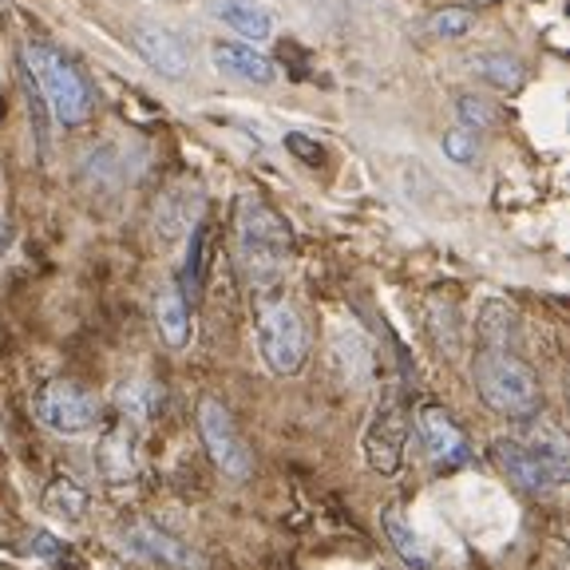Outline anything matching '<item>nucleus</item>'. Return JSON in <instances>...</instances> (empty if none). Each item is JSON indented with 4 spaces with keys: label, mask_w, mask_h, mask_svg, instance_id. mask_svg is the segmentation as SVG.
I'll return each mask as SVG.
<instances>
[{
    "label": "nucleus",
    "mask_w": 570,
    "mask_h": 570,
    "mask_svg": "<svg viewBox=\"0 0 570 570\" xmlns=\"http://www.w3.org/2000/svg\"><path fill=\"white\" fill-rule=\"evenodd\" d=\"M0 238H4V230H0Z\"/></svg>",
    "instance_id": "nucleus-32"
},
{
    "label": "nucleus",
    "mask_w": 570,
    "mask_h": 570,
    "mask_svg": "<svg viewBox=\"0 0 570 570\" xmlns=\"http://www.w3.org/2000/svg\"><path fill=\"white\" fill-rule=\"evenodd\" d=\"M20 63L28 68V76L36 80L40 96L48 104V116L60 127H80L88 124L91 107H96V88L83 76V68L71 56H63L60 48L45 45V40H28L20 48Z\"/></svg>",
    "instance_id": "nucleus-2"
},
{
    "label": "nucleus",
    "mask_w": 570,
    "mask_h": 570,
    "mask_svg": "<svg viewBox=\"0 0 570 570\" xmlns=\"http://www.w3.org/2000/svg\"><path fill=\"white\" fill-rule=\"evenodd\" d=\"M428 36H436V40H463V36L475 28V12L472 9H440L424 20Z\"/></svg>",
    "instance_id": "nucleus-24"
},
{
    "label": "nucleus",
    "mask_w": 570,
    "mask_h": 570,
    "mask_svg": "<svg viewBox=\"0 0 570 570\" xmlns=\"http://www.w3.org/2000/svg\"><path fill=\"white\" fill-rule=\"evenodd\" d=\"M214 17L246 40H269L274 36V17L262 9L258 0H214Z\"/></svg>",
    "instance_id": "nucleus-18"
},
{
    "label": "nucleus",
    "mask_w": 570,
    "mask_h": 570,
    "mask_svg": "<svg viewBox=\"0 0 570 570\" xmlns=\"http://www.w3.org/2000/svg\"><path fill=\"white\" fill-rule=\"evenodd\" d=\"M472 384L491 412L508 420L543 416V384L539 373L519 353L508 348H480L472 361Z\"/></svg>",
    "instance_id": "nucleus-3"
},
{
    "label": "nucleus",
    "mask_w": 570,
    "mask_h": 570,
    "mask_svg": "<svg viewBox=\"0 0 570 570\" xmlns=\"http://www.w3.org/2000/svg\"><path fill=\"white\" fill-rule=\"evenodd\" d=\"M127 40H131L135 52L151 63L159 76H167V80H183L190 71V48L183 45L170 28L155 24V20H135V24L127 28Z\"/></svg>",
    "instance_id": "nucleus-9"
},
{
    "label": "nucleus",
    "mask_w": 570,
    "mask_h": 570,
    "mask_svg": "<svg viewBox=\"0 0 570 570\" xmlns=\"http://www.w3.org/2000/svg\"><path fill=\"white\" fill-rule=\"evenodd\" d=\"M455 116H460V127H468V131H491V127L499 124L495 107L483 96H472V91H460V96H455Z\"/></svg>",
    "instance_id": "nucleus-25"
},
{
    "label": "nucleus",
    "mask_w": 570,
    "mask_h": 570,
    "mask_svg": "<svg viewBox=\"0 0 570 570\" xmlns=\"http://www.w3.org/2000/svg\"><path fill=\"white\" fill-rule=\"evenodd\" d=\"M428 333H432V341H436L440 348H444L448 356L460 348L463 341V325H460V309H455L452 297H432L428 302Z\"/></svg>",
    "instance_id": "nucleus-22"
},
{
    "label": "nucleus",
    "mask_w": 570,
    "mask_h": 570,
    "mask_svg": "<svg viewBox=\"0 0 570 570\" xmlns=\"http://www.w3.org/2000/svg\"><path fill=\"white\" fill-rule=\"evenodd\" d=\"M234 242H238V269L249 282V289L269 294L282 282L289 254H294V234L285 218L258 195L246 190L234 206Z\"/></svg>",
    "instance_id": "nucleus-1"
},
{
    "label": "nucleus",
    "mask_w": 570,
    "mask_h": 570,
    "mask_svg": "<svg viewBox=\"0 0 570 570\" xmlns=\"http://www.w3.org/2000/svg\"><path fill=\"white\" fill-rule=\"evenodd\" d=\"M28 551L32 554H40L45 562H52V567H63V562L71 559V551L68 547L56 539V534H48V531H36L32 539H28Z\"/></svg>",
    "instance_id": "nucleus-29"
},
{
    "label": "nucleus",
    "mask_w": 570,
    "mask_h": 570,
    "mask_svg": "<svg viewBox=\"0 0 570 570\" xmlns=\"http://www.w3.org/2000/svg\"><path fill=\"white\" fill-rule=\"evenodd\" d=\"M472 71L480 76V80H488L491 88H499V91H515V88H523V80H527L523 60H519V56H511V52H480V56H472Z\"/></svg>",
    "instance_id": "nucleus-20"
},
{
    "label": "nucleus",
    "mask_w": 570,
    "mask_h": 570,
    "mask_svg": "<svg viewBox=\"0 0 570 570\" xmlns=\"http://www.w3.org/2000/svg\"><path fill=\"white\" fill-rule=\"evenodd\" d=\"M36 420L60 436H88L104 424V401L80 381H68V376H52L36 389L32 396Z\"/></svg>",
    "instance_id": "nucleus-5"
},
{
    "label": "nucleus",
    "mask_w": 570,
    "mask_h": 570,
    "mask_svg": "<svg viewBox=\"0 0 570 570\" xmlns=\"http://www.w3.org/2000/svg\"><path fill=\"white\" fill-rule=\"evenodd\" d=\"M440 147H444L448 159L460 163V167H472V163L480 159V139H475V131H468V127H452V131H444Z\"/></svg>",
    "instance_id": "nucleus-27"
},
{
    "label": "nucleus",
    "mask_w": 570,
    "mask_h": 570,
    "mask_svg": "<svg viewBox=\"0 0 570 570\" xmlns=\"http://www.w3.org/2000/svg\"><path fill=\"white\" fill-rule=\"evenodd\" d=\"M0 119H4V99H0Z\"/></svg>",
    "instance_id": "nucleus-31"
},
{
    "label": "nucleus",
    "mask_w": 570,
    "mask_h": 570,
    "mask_svg": "<svg viewBox=\"0 0 570 570\" xmlns=\"http://www.w3.org/2000/svg\"><path fill=\"white\" fill-rule=\"evenodd\" d=\"M416 432H420V444H424L428 460L436 463V468H460V463L472 460V444L463 436V428L455 424L440 404H420Z\"/></svg>",
    "instance_id": "nucleus-8"
},
{
    "label": "nucleus",
    "mask_w": 570,
    "mask_h": 570,
    "mask_svg": "<svg viewBox=\"0 0 570 570\" xmlns=\"http://www.w3.org/2000/svg\"><path fill=\"white\" fill-rule=\"evenodd\" d=\"M198 436H203V448H206V455H210V463L226 480L242 483L254 475V452H249L238 424H234L230 409H226L218 396H203V401H198Z\"/></svg>",
    "instance_id": "nucleus-6"
},
{
    "label": "nucleus",
    "mask_w": 570,
    "mask_h": 570,
    "mask_svg": "<svg viewBox=\"0 0 570 570\" xmlns=\"http://www.w3.org/2000/svg\"><path fill=\"white\" fill-rule=\"evenodd\" d=\"M116 404L124 416L131 420H151L155 412L163 409V389L151 381H127L124 389L116 392Z\"/></svg>",
    "instance_id": "nucleus-23"
},
{
    "label": "nucleus",
    "mask_w": 570,
    "mask_h": 570,
    "mask_svg": "<svg viewBox=\"0 0 570 570\" xmlns=\"http://www.w3.org/2000/svg\"><path fill=\"white\" fill-rule=\"evenodd\" d=\"M127 543H131L135 554L151 562H163V567H175V570H206L203 554L195 551L190 543H183L178 534L163 531L155 523H131L127 527Z\"/></svg>",
    "instance_id": "nucleus-10"
},
{
    "label": "nucleus",
    "mask_w": 570,
    "mask_h": 570,
    "mask_svg": "<svg viewBox=\"0 0 570 570\" xmlns=\"http://www.w3.org/2000/svg\"><path fill=\"white\" fill-rule=\"evenodd\" d=\"M203 266H206V226L198 223L195 230H190L187 269H183V277H187V289H190V297H198V289H203ZM187 289H183V294H187Z\"/></svg>",
    "instance_id": "nucleus-28"
},
{
    "label": "nucleus",
    "mask_w": 570,
    "mask_h": 570,
    "mask_svg": "<svg viewBox=\"0 0 570 570\" xmlns=\"http://www.w3.org/2000/svg\"><path fill=\"white\" fill-rule=\"evenodd\" d=\"M491 460H495L499 472L508 475L519 491H527V495H543V491L559 488V483L551 480V472H547L543 463L534 460V455L527 452L515 436H495V440H491Z\"/></svg>",
    "instance_id": "nucleus-11"
},
{
    "label": "nucleus",
    "mask_w": 570,
    "mask_h": 570,
    "mask_svg": "<svg viewBox=\"0 0 570 570\" xmlns=\"http://www.w3.org/2000/svg\"><path fill=\"white\" fill-rule=\"evenodd\" d=\"M381 527L384 534H389V543L396 547V554H401L404 562H412L416 570H432V554H428L424 539H420L416 531H412V523L404 519L401 503H392V508L381 511Z\"/></svg>",
    "instance_id": "nucleus-19"
},
{
    "label": "nucleus",
    "mask_w": 570,
    "mask_h": 570,
    "mask_svg": "<svg viewBox=\"0 0 570 570\" xmlns=\"http://www.w3.org/2000/svg\"><path fill=\"white\" fill-rule=\"evenodd\" d=\"M20 88H24V99H28V116H32V135H36V147H40V159L48 155V104L36 88V80L28 76V68L20 63Z\"/></svg>",
    "instance_id": "nucleus-26"
},
{
    "label": "nucleus",
    "mask_w": 570,
    "mask_h": 570,
    "mask_svg": "<svg viewBox=\"0 0 570 570\" xmlns=\"http://www.w3.org/2000/svg\"><path fill=\"white\" fill-rule=\"evenodd\" d=\"M254 337H258V353L269 373H277V376L302 373L305 356H309V330H305V321H302V313L294 309V302H285V297H262Z\"/></svg>",
    "instance_id": "nucleus-4"
},
{
    "label": "nucleus",
    "mask_w": 570,
    "mask_h": 570,
    "mask_svg": "<svg viewBox=\"0 0 570 570\" xmlns=\"http://www.w3.org/2000/svg\"><path fill=\"white\" fill-rule=\"evenodd\" d=\"M155 325H159V337L167 341V348H187L190 345V302L183 294V285L163 282L159 294H155Z\"/></svg>",
    "instance_id": "nucleus-15"
},
{
    "label": "nucleus",
    "mask_w": 570,
    "mask_h": 570,
    "mask_svg": "<svg viewBox=\"0 0 570 570\" xmlns=\"http://www.w3.org/2000/svg\"><path fill=\"white\" fill-rule=\"evenodd\" d=\"M475 337H480V348H508V353H515L519 337H523L519 309L508 302H483L480 317H475Z\"/></svg>",
    "instance_id": "nucleus-17"
},
{
    "label": "nucleus",
    "mask_w": 570,
    "mask_h": 570,
    "mask_svg": "<svg viewBox=\"0 0 570 570\" xmlns=\"http://www.w3.org/2000/svg\"><path fill=\"white\" fill-rule=\"evenodd\" d=\"M96 463L107 483H127L139 472V448H135L131 424H107V432L99 436Z\"/></svg>",
    "instance_id": "nucleus-14"
},
{
    "label": "nucleus",
    "mask_w": 570,
    "mask_h": 570,
    "mask_svg": "<svg viewBox=\"0 0 570 570\" xmlns=\"http://www.w3.org/2000/svg\"><path fill=\"white\" fill-rule=\"evenodd\" d=\"M198 210H203V195L195 187H170L155 206V226H159L163 238H178V234H190L203 223Z\"/></svg>",
    "instance_id": "nucleus-16"
},
{
    "label": "nucleus",
    "mask_w": 570,
    "mask_h": 570,
    "mask_svg": "<svg viewBox=\"0 0 570 570\" xmlns=\"http://www.w3.org/2000/svg\"><path fill=\"white\" fill-rule=\"evenodd\" d=\"M285 151L297 155V159H302L305 167H317V163L325 159V147H321L317 139H309V135H302V131H289V135H285Z\"/></svg>",
    "instance_id": "nucleus-30"
},
{
    "label": "nucleus",
    "mask_w": 570,
    "mask_h": 570,
    "mask_svg": "<svg viewBox=\"0 0 570 570\" xmlns=\"http://www.w3.org/2000/svg\"><path fill=\"white\" fill-rule=\"evenodd\" d=\"M409 409L401 404V396H389L381 409L373 412L365 428V460L376 475L392 480L404 468V448H409Z\"/></svg>",
    "instance_id": "nucleus-7"
},
{
    "label": "nucleus",
    "mask_w": 570,
    "mask_h": 570,
    "mask_svg": "<svg viewBox=\"0 0 570 570\" xmlns=\"http://www.w3.org/2000/svg\"><path fill=\"white\" fill-rule=\"evenodd\" d=\"M519 444L527 448V452L534 455V460L543 463L547 472H551V480L559 483H567V475H570V452H567V436H562V428L559 424H551V420H543V416H531V420H523V428H519Z\"/></svg>",
    "instance_id": "nucleus-12"
},
{
    "label": "nucleus",
    "mask_w": 570,
    "mask_h": 570,
    "mask_svg": "<svg viewBox=\"0 0 570 570\" xmlns=\"http://www.w3.org/2000/svg\"><path fill=\"white\" fill-rule=\"evenodd\" d=\"M45 508L48 515L63 519V523H76V519L88 515V491L76 480H68V475H56L45 488Z\"/></svg>",
    "instance_id": "nucleus-21"
},
{
    "label": "nucleus",
    "mask_w": 570,
    "mask_h": 570,
    "mask_svg": "<svg viewBox=\"0 0 570 570\" xmlns=\"http://www.w3.org/2000/svg\"><path fill=\"white\" fill-rule=\"evenodd\" d=\"M210 60L218 71L234 76L242 83H258V88H269L277 80V68L266 52H258L254 45H234V40H218L210 48Z\"/></svg>",
    "instance_id": "nucleus-13"
}]
</instances>
